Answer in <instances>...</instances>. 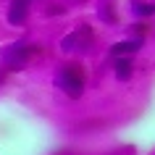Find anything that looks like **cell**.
Returning a JSON list of instances; mask_svg holds the SVG:
<instances>
[{
	"mask_svg": "<svg viewBox=\"0 0 155 155\" xmlns=\"http://www.w3.org/2000/svg\"><path fill=\"white\" fill-rule=\"evenodd\" d=\"M55 87L63 95H68L71 100H79L84 95V87H87V71H84V66H79V63L61 66L58 74H55Z\"/></svg>",
	"mask_w": 155,
	"mask_h": 155,
	"instance_id": "1",
	"label": "cell"
},
{
	"mask_svg": "<svg viewBox=\"0 0 155 155\" xmlns=\"http://www.w3.org/2000/svg\"><path fill=\"white\" fill-rule=\"evenodd\" d=\"M37 53H40L37 45H21V42H16V45H8L3 50V63L8 66L11 71H21Z\"/></svg>",
	"mask_w": 155,
	"mask_h": 155,
	"instance_id": "2",
	"label": "cell"
},
{
	"mask_svg": "<svg viewBox=\"0 0 155 155\" xmlns=\"http://www.w3.org/2000/svg\"><path fill=\"white\" fill-rule=\"evenodd\" d=\"M92 40H95V37H92V29L87 24H79L71 34H66L63 40H61V48H63L66 53H74V50H90Z\"/></svg>",
	"mask_w": 155,
	"mask_h": 155,
	"instance_id": "3",
	"label": "cell"
},
{
	"mask_svg": "<svg viewBox=\"0 0 155 155\" xmlns=\"http://www.w3.org/2000/svg\"><path fill=\"white\" fill-rule=\"evenodd\" d=\"M29 16V0H11V8H8V24L21 26Z\"/></svg>",
	"mask_w": 155,
	"mask_h": 155,
	"instance_id": "4",
	"label": "cell"
},
{
	"mask_svg": "<svg viewBox=\"0 0 155 155\" xmlns=\"http://www.w3.org/2000/svg\"><path fill=\"white\" fill-rule=\"evenodd\" d=\"M142 42H145V40H139V37H131V40H121V42H116L113 48H110V55H113V58L134 55V53H139Z\"/></svg>",
	"mask_w": 155,
	"mask_h": 155,
	"instance_id": "5",
	"label": "cell"
},
{
	"mask_svg": "<svg viewBox=\"0 0 155 155\" xmlns=\"http://www.w3.org/2000/svg\"><path fill=\"white\" fill-rule=\"evenodd\" d=\"M131 74H134L131 55H121V58H116V79H118V82H126V79H131Z\"/></svg>",
	"mask_w": 155,
	"mask_h": 155,
	"instance_id": "6",
	"label": "cell"
},
{
	"mask_svg": "<svg viewBox=\"0 0 155 155\" xmlns=\"http://www.w3.org/2000/svg\"><path fill=\"white\" fill-rule=\"evenodd\" d=\"M131 11L137 16H155V3H145V0H134L131 3Z\"/></svg>",
	"mask_w": 155,
	"mask_h": 155,
	"instance_id": "7",
	"label": "cell"
},
{
	"mask_svg": "<svg viewBox=\"0 0 155 155\" xmlns=\"http://www.w3.org/2000/svg\"><path fill=\"white\" fill-rule=\"evenodd\" d=\"M100 18L108 21V24H116V11L110 8V3H105V0L100 3Z\"/></svg>",
	"mask_w": 155,
	"mask_h": 155,
	"instance_id": "8",
	"label": "cell"
},
{
	"mask_svg": "<svg viewBox=\"0 0 155 155\" xmlns=\"http://www.w3.org/2000/svg\"><path fill=\"white\" fill-rule=\"evenodd\" d=\"M131 32H134V37L145 40V34H150V26H147L145 21H139V24H134V26H131Z\"/></svg>",
	"mask_w": 155,
	"mask_h": 155,
	"instance_id": "9",
	"label": "cell"
},
{
	"mask_svg": "<svg viewBox=\"0 0 155 155\" xmlns=\"http://www.w3.org/2000/svg\"><path fill=\"white\" fill-rule=\"evenodd\" d=\"M58 13H66V8H63V5H58V3H53V5L48 8V16H58Z\"/></svg>",
	"mask_w": 155,
	"mask_h": 155,
	"instance_id": "10",
	"label": "cell"
},
{
	"mask_svg": "<svg viewBox=\"0 0 155 155\" xmlns=\"http://www.w3.org/2000/svg\"><path fill=\"white\" fill-rule=\"evenodd\" d=\"M0 82H3V71H0Z\"/></svg>",
	"mask_w": 155,
	"mask_h": 155,
	"instance_id": "11",
	"label": "cell"
}]
</instances>
